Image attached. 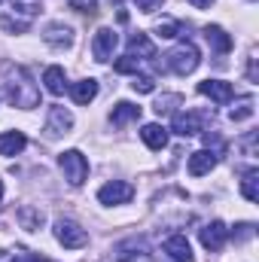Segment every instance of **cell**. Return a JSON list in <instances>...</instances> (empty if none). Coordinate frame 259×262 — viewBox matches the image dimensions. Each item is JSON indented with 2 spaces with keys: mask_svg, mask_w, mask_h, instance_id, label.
Returning a JSON list of instances; mask_svg holds the SVG:
<instances>
[{
  "mask_svg": "<svg viewBox=\"0 0 259 262\" xmlns=\"http://www.w3.org/2000/svg\"><path fill=\"white\" fill-rule=\"evenodd\" d=\"M241 195L247 198V201H259V171L256 168H250V171L244 174V180H241Z\"/></svg>",
  "mask_w": 259,
  "mask_h": 262,
  "instance_id": "22",
  "label": "cell"
},
{
  "mask_svg": "<svg viewBox=\"0 0 259 262\" xmlns=\"http://www.w3.org/2000/svg\"><path fill=\"white\" fill-rule=\"evenodd\" d=\"M3 92H6L12 107L31 110V107L40 104V89L31 79L28 67H21V64H6V70H3Z\"/></svg>",
  "mask_w": 259,
  "mask_h": 262,
  "instance_id": "1",
  "label": "cell"
},
{
  "mask_svg": "<svg viewBox=\"0 0 259 262\" xmlns=\"http://www.w3.org/2000/svg\"><path fill=\"white\" fill-rule=\"evenodd\" d=\"M165 253L174 262H195L192 247H189V241H186L183 235H171V238L165 241Z\"/></svg>",
  "mask_w": 259,
  "mask_h": 262,
  "instance_id": "13",
  "label": "cell"
},
{
  "mask_svg": "<svg viewBox=\"0 0 259 262\" xmlns=\"http://www.w3.org/2000/svg\"><path fill=\"white\" fill-rule=\"evenodd\" d=\"M198 95L210 98L213 104H229L235 89H232V82H223V79H204V82H198Z\"/></svg>",
  "mask_w": 259,
  "mask_h": 262,
  "instance_id": "8",
  "label": "cell"
},
{
  "mask_svg": "<svg viewBox=\"0 0 259 262\" xmlns=\"http://www.w3.org/2000/svg\"><path fill=\"white\" fill-rule=\"evenodd\" d=\"M156 31H159L165 40H171V37H177V34H180V25H177L174 18H165V21H159V28H156Z\"/></svg>",
  "mask_w": 259,
  "mask_h": 262,
  "instance_id": "26",
  "label": "cell"
},
{
  "mask_svg": "<svg viewBox=\"0 0 259 262\" xmlns=\"http://www.w3.org/2000/svg\"><path fill=\"white\" fill-rule=\"evenodd\" d=\"M70 6H73V9H79V12H95V6H98V3H95V0H70Z\"/></svg>",
  "mask_w": 259,
  "mask_h": 262,
  "instance_id": "29",
  "label": "cell"
},
{
  "mask_svg": "<svg viewBox=\"0 0 259 262\" xmlns=\"http://www.w3.org/2000/svg\"><path fill=\"white\" fill-rule=\"evenodd\" d=\"M31 262H37V259H31Z\"/></svg>",
  "mask_w": 259,
  "mask_h": 262,
  "instance_id": "33",
  "label": "cell"
},
{
  "mask_svg": "<svg viewBox=\"0 0 259 262\" xmlns=\"http://www.w3.org/2000/svg\"><path fill=\"white\" fill-rule=\"evenodd\" d=\"M204 40H207V43H210V49H213V52H220V55H226V52L232 49V37H229L220 25H207V28H204Z\"/></svg>",
  "mask_w": 259,
  "mask_h": 262,
  "instance_id": "14",
  "label": "cell"
},
{
  "mask_svg": "<svg viewBox=\"0 0 259 262\" xmlns=\"http://www.w3.org/2000/svg\"><path fill=\"white\" fill-rule=\"evenodd\" d=\"M55 238H58V244L67 247V250H79V247L89 244L85 229H82L79 223H73V220H58V223H55Z\"/></svg>",
  "mask_w": 259,
  "mask_h": 262,
  "instance_id": "4",
  "label": "cell"
},
{
  "mask_svg": "<svg viewBox=\"0 0 259 262\" xmlns=\"http://www.w3.org/2000/svg\"><path fill=\"white\" fill-rule=\"evenodd\" d=\"M131 119H140V107L131 104V101H119V104L113 107V113H110V122H113L116 128H122V125H128Z\"/></svg>",
  "mask_w": 259,
  "mask_h": 262,
  "instance_id": "18",
  "label": "cell"
},
{
  "mask_svg": "<svg viewBox=\"0 0 259 262\" xmlns=\"http://www.w3.org/2000/svg\"><path fill=\"white\" fill-rule=\"evenodd\" d=\"M143 250H146V244L137 241V238H131V241H125V244L116 247V262H128V259H134V256H143Z\"/></svg>",
  "mask_w": 259,
  "mask_h": 262,
  "instance_id": "21",
  "label": "cell"
},
{
  "mask_svg": "<svg viewBox=\"0 0 259 262\" xmlns=\"http://www.w3.org/2000/svg\"><path fill=\"white\" fill-rule=\"evenodd\" d=\"M43 82H46V89H49L52 95H64V92H67V76H64V67H58V64L46 67V73H43Z\"/></svg>",
  "mask_w": 259,
  "mask_h": 262,
  "instance_id": "19",
  "label": "cell"
},
{
  "mask_svg": "<svg viewBox=\"0 0 259 262\" xmlns=\"http://www.w3.org/2000/svg\"><path fill=\"white\" fill-rule=\"evenodd\" d=\"M131 89L140 92V95H149V92H156V79H153V76H134Z\"/></svg>",
  "mask_w": 259,
  "mask_h": 262,
  "instance_id": "25",
  "label": "cell"
},
{
  "mask_svg": "<svg viewBox=\"0 0 259 262\" xmlns=\"http://www.w3.org/2000/svg\"><path fill=\"white\" fill-rule=\"evenodd\" d=\"M128 55L137 58V61H149V58H156V46H153V40L146 34L137 31V34L128 37Z\"/></svg>",
  "mask_w": 259,
  "mask_h": 262,
  "instance_id": "9",
  "label": "cell"
},
{
  "mask_svg": "<svg viewBox=\"0 0 259 262\" xmlns=\"http://www.w3.org/2000/svg\"><path fill=\"white\" fill-rule=\"evenodd\" d=\"M116 43H119L116 31H113V28H101V31L95 34V40H92L95 61H110V58H113V52H116Z\"/></svg>",
  "mask_w": 259,
  "mask_h": 262,
  "instance_id": "6",
  "label": "cell"
},
{
  "mask_svg": "<svg viewBox=\"0 0 259 262\" xmlns=\"http://www.w3.org/2000/svg\"><path fill=\"white\" fill-rule=\"evenodd\" d=\"M226 238H229V229H226V223H220V220H210V223L201 229V244H204V250H210V253L223 250V247H226Z\"/></svg>",
  "mask_w": 259,
  "mask_h": 262,
  "instance_id": "7",
  "label": "cell"
},
{
  "mask_svg": "<svg viewBox=\"0 0 259 262\" xmlns=\"http://www.w3.org/2000/svg\"><path fill=\"white\" fill-rule=\"evenodd\" d=\"M18 223H21V229L37 232V229L43 226V213H40L37 207H21V210H18Z\"/></svg>",
  "mask_w": 259,
  "mask_h": 262,
  "instance_id": "23",
  "label": "cell"
},
{
  "mask_svg": "<svg viewBox=\"0 0 259 262\" xmlns=\"http://www.w3.org/2000/svg\"><path fill=\"white\" fill-rule=\"evenodd\" d=\"M43 40L52 43V46H70L73 43V31L67 25H49V31L43 34Z\"/></svg>",
  "mask_w": 259,
  "mask_h": 262,
  "instance_id": "20",
  "label": "cell"
},
{
  "mask_svg": "<svg viewBox=\"0 0 259 262\" xmlns=\"http://www.w3.org/2000/svg\"><path fill=\"white\" fill-rule=\"evenodd\" d=\"M189 3H192V6H198V9H207L213 0H189Z\"/></svg>",
  "mask_w": 259,
  "mask_h": 262,
  "instance_id": "30",
  "label": "cell"
},
{
  "mask_svg": "<svg viewBox=\"0 0 259 262\" xmlns=\"http://www.w3.org/2000/svg\"><path fill=\"white\" fill-rule=\"evenodd\" d=\"M165 64L171 73H177V76H189L195 67L201 64V55H198V49H195L192 43L186 40V43H177L168 55H165Z\"/></svg>",
  "mask_w": 259,
  "mask_h": 262,
  "instance_id": "2",
  "label": "cell"
},
{
  "mask_svg": "<svg viewBox=\"0 0 259 262\" xmlns=\"http://www.w3.org/2000/svg\"><path fill=\"white\" fill-rule=\"evenodd\" d=\"M134 198V186L125 183V180H110L107 186L98 189V201L101 204H125Z\"/></svg>",
  "mask_w": 259,
  "mask_h": 262,
  "instance_id": "5",
  "label": "cell"
},
{
  "mask_svg": "<svg viewBox=\"0 0 259 262\" xmlns=\"http://www.w3.org/2000/svg\"><path fill=\"white\" fill-rule=\"evenodd\" d=\"M229 116H232V122L250 119V116H253V98H241V101H238V107H232V110H229Z\"/></svg>",
  "mask_w": 259,
  "mask_h": 262,
  "instance_id": "24",
  "label": "cell"
},
{
  "mask_svg": "<svg viewBox=\"0 0 259 262\" xmlns=\"http://www.w3.org/2000/svg\"><path fill=\"white\" fill-rule=\"evenodd\" d=\"M134 3H137V9H140V12H156L165 0H134Z\"/></svg>",
  "mask_w": 259,
  "mask_h": 262,
  "instance_id": "28",
  "label": "cell"
},
{
  "mask_svg": "<svg viewBox=\"0 0 259 262\" xmlns=\"http://www.w3.org/2000/svg\"><path fill=\"white\" fill-rule=\"evenodd\" d=\"M174 131H177L180 137L201 134V131H204V119H201V113H177V116H174Z\"/></svg>",
  "mask_w": 259,
  "mask_h": 262,
  "instance_id": "12",
  "label": "cell"
},
{
  "mask_svg": "<svg viewBox=\"0 0 259 262\" xmlns=\"http://www.w3.org/2000/svg\"><path fill=\"white\" fill-rule=\"evenodd\" d=\"M28 146V137L21 131H3L0 134V156H18Z\"/></svg>",
  "mask_w": 259,
  "mask_h": 262,
  "instance_id": "17",
  "label": "cell"
},
{
  "mask_svg": "<svg viewBox=\"0 0 259 262\" xmlns=\"http://www.w3.org/2000/svg\"><path fill=\"white\" fill-rule=\"evenodd\" d=\"M73 128V116H70V110L64 107H52L49 110V122H46V131L52 134V137H58V134H67V131Z\"/></svg>",
  "mask_w": 259,
  "mask_h": 262,
  "instance_id": "11",
  "label": "cell"
},
{
  "mask_svg": "<svg viewBox=\"0 0 259 262\" xmlns=\"http://www.w3.org/2000/svg\"><path fill=\"white\" fill-rule=\"evenodd\" d=\"M58 168L64 171V180L70 186H82L85 177H89V159L79 149H64L58 156Z\"/></svg>",
  "mask_w": 259,
  "mask_h": 262,
  "instance_id": "3",
  "label": "cell"
},
{
  "mask_svg": "<svg viewBox=\"0 0 259 262\" xmlns=\"http://www.w3.org/2000/svg\"><path fill=\"white\" fill-rule=\"evenodd\" d=\"M137 64H140L137 58H131V55H122V58L113 64V70H116V73H137Z\"/></svg>",
  "mask_w": 259,
  "mask_h": 262,
  "instance_id": "27",
  "label": "cell"
},
{
  "mask_svg": "<svg viewBox=\"0 0 259 262\" xmlns=\"http://www.w3.org/2000/svg\"><path fill=\"white\" fill-rule=\"evenodd\" d=\"M70 89V98L76 101V104H92L95 98H98V82L95 79H79V82H73V85H67Z\"/></svg>",
  "mask_w": 259,
  "mask_h": 262,
  "instance_id": "16",
  "label": "cell"
},
{
  "mask_svg": "<svg viewBox=\"0 0 259 262\" xmlns=\"http://www.w3.org/2000/svg\"><path fill=\"white\" fill-rule=\"evenodd\" d=\"M140 137H143V143H146L149 149H165V146H168V131L162 128L159 122H146V125L140 128Z\"/></svg>",
  "mask_w": 259,
  "mask_h": 262,
  "instance_id": "15",
  "label": "cell"
},
{
  "mask_svg": "<svg viewBox=\"0 0 259 262\" xmlns=\"http://www.w3.org/2000/svg\"><path fill=\"white\" fill-rule=\"evenodd\" d=\"M0 259H3V253H0Z\"/></svg>",
  "mask_w": 259,
  "mask_h": 262,
  "instance_id": "32",
  "label": "cell"
},
{
  "mask_svg": "<svg viewBox=\"0 0 259 262\" xmlns=\"http://www.w3.org/2000/svg\"><path fill=\"white\" fill-rule=\"evenodd\" d=\"M0 198H3V180H0Z\"/></svg>",
  "mask_w": 259,
  "mask_h": 262,
  "instance_id": "31",
  "label": "cell"
},
{
  "mask_svg": "<svg viewBox=\"0 0 259 262\" xmlns=\"http://www.w3.org/2000/svg\"><path fill=\"white\" fill-rule=\"evenodd\" d=\"M213 168H217V152L213 149H198V152L189 156V174L192 177H204Z\"/></svg>",
  "mask_w": 259,
  "mask_h": 262,
  "instance_id": "10",
  "label": "cell"
}]
</instances>
